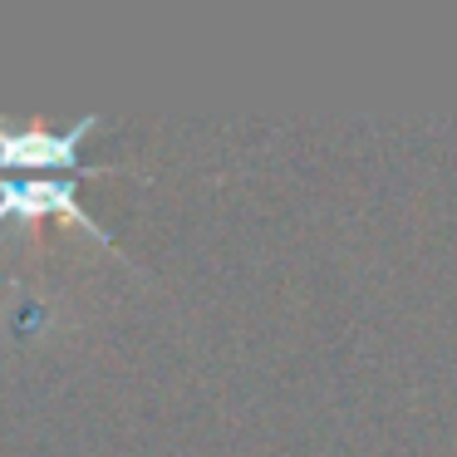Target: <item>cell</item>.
Returning <instances> with one entry per match:
<instances>
[{"mask_svg": "<svg viewBox=\"0 0 457 457\" xmlns=\"http://www.w3.org/2000/svg\"><path fill=\"white\" fill-rule=\"evenodd\" d=\"M11 212H64V217L79 221L89 237H99V227L79 212V202L70 197L64 182H5V187H0V217H11Z\"/></svg>", "mask_w": 457, "mask_h": 457, "instance_id": "1", "label": "cell"}, {"mask_svg": "<svg viewBox=\"0 0 457 457\" xmlns=\"http://www.w3.org/2000/svg\"><path fill=\"white\" fill-rule=\"evenodd\" d=\"M94 129V119H84L79 129L60 133V138H50V133H5L0 129V162H40V168H50V162H70L74 148H79V138Z\"/></svg>", "mask_w": 457, "mask_h": 457, "instance_id": "2", "label": "cell"}]
</instances>
